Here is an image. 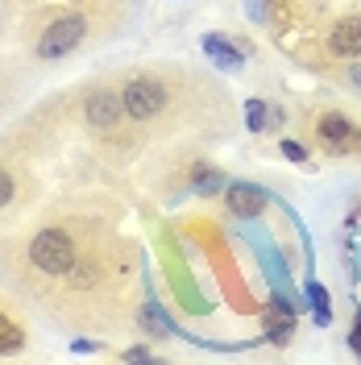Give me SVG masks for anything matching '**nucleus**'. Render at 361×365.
<instances>
[{"mask_svg": "<svg viewBox=\"0 0 361 365\" xmlns=\"http://www.w3.org/2000/svg\"><path fill=\"white\" fill-rule=\"evenodd\" d=\"M245 108H249V133H262L266 129V104L262 100H249Z\"/></svg>", "mask_w": 361, "mask_h": 365, "instance_id": "9", "label": "nucleus"}, {"mask_svg": "<svg viewBox=\"0 0 361 365\" xmlns=\"http://www.w3.org/2000/svg\"><path fill=\"white\" fill-rule=\"evenodd\" d=\"M225 200H228V212H237V216H262L266 191H258V187H249V182H233Z\"/></svg>", "mask_w": 361, "mask_h": 365, "instance_id": "7", "label": "nucleus"}, {"mask_svg": "<svg viewBox=\"0 0 361 365\" xmlns=\"http://www.w3.org/2000/svg\"><path fill=\"white\" fill-rule=\"evenodd\" d=\"M17 195H21V187H17V170H13L9 162H0V212L17 204Z\"/></svg>", "mask_w": 361, "mask_h": 365, "instance_id": "8", "label": "nucleus"}, {"mask_svg": "<svg viewBox=\"0 0 361 365\" xmlns=\"http://www.w3.org/2000/svg\"><path fill=\"white\" fill-rule=\"evenodd\" d=\"M21 349H29V328H25V319H21V312H17V303L0 295V357H9V353H21Z\"/></svg>", "mask_w": 361, "mask_h": 365, "instance_id": "5", "label": "nucleus"}, {"mask_svg": "<svg viewBox=\"0 0 361 365\" xmlns=\"http://www.w3.org/2000/svg\"><path fill=\"white\" fill-rule=\"evenodd\" d=\"M353 353H361V312H357V319H353Z\"/></svg>", "mask_w": 361, "mask_h": 365, "instance_id": "13", "label": "nucleus"}, {"mask_svg": "<svg viewBox=\"0 0 361 365\" xmlns=\"http://www.w3.org/2000/svg\"><path fill=\"white\" fill-rule=\"evenodd\" d=\"M175 71L179 67H137L116 79L121 104H125V116H129L133 129H150V125L175 120V113L183 104V83H187Z\"/></svg>", "mask_w": 361, "mask_h": 365, "instance_id": "1", "label": "nucleus"}, {"mask_svg": "<svg viewBox=\"0 0 361 365\" xmlns=\"http://www.w3.org/2000/svg\"><path fill=\"white\" fill-rule=\"evenodd\" d=\"M100 13H104V4L91 9V0H75L71 9H59V13L29 38V54H34L38 63L71 58L75 50H83V46L100 34ZM96 42H100V38H96Z\"/></svg>", "mask_w": 361, "mask_h": 365, "instance_id": "2", "label": "nucleus"}, {"mask_svg": "<svg viewBox=\"0 0 361 365\" xmlns=\"http://www.w3.org/2000/svg\"><path fill=\"white\" fill-rule=\"evenodd\" d=\"M312 141L328 158H361V120L337 108H324L312 116Z\"/></svg>", "mask_w": 361, "mask_h": 365, "instance_id": "3", "label": "nucleus"}, {"mask_svg": "<svg viewBox=\"0 0 361 365\" xmlns=\"http://www.w3.org/2000/svg\"><path fill=\"white\" fill-rule=\"evenodd\" d=\"M203 54L216 63V71H241L245 67V54L228 42L225 34H203Z\"/></svg>", "mask_w": 361, "mask_h": 365, "instance_id": "6", "label": "nucleus"}, {"mask_svg": "<svg viewBox=\"0 0 361 365\" xmlns=\"http://www.w3.org/2000/svg\"><path fill=\"white\" fill-rule=\"evenodd\" d=\"M283 154H287L291 162H303V158H307V150H303L299 141H291V137H283Z\"/></svg>", "mask_w": 361, "mask_h": 365, "instance_id": "10", "label": "nucleus"}, {"mask_svg": "<svg viewBox=\"0 0 361 365\" xmlns=\"http://www.w3.org/2000/svg\"><path fill=\"white\" fill-rule=\"evenodd\" d=\"M324 54L328 58H361V13H345L337 21L328 25V34L320 38Z\"/></svg>", "mask_w": 361, "mask_h": 365, "instance_id": "4", "label": "nucleus"}, {"mask_svg": "<svg viewBox=\"0 0 361 365\" xmlns=\"http://www.w3.org/2000/svg\"><path fill=\"white\" fill-rule=\"evenodd\" d=\"M121 357H125V361H154V353H150V349H125Z\"/></svg>", "mask_w": 361, "mask_h": 365, "instance_id": "11", "label": "nucleus"}, {"mask_svg": "<svg viewBox=\"0 0 361 365\" xmlns=\"http://www.w3.org/2000/svg\"><path fill=\"white\" fill-rule=\"evenodd\" d=\"M345 83L361 91V58H353V67H349V75H345Z\"/></svg>", "mask_w": 361, "mask_h": 365, "instance_id": "12", "label": "nucleus"}]
</instances>
